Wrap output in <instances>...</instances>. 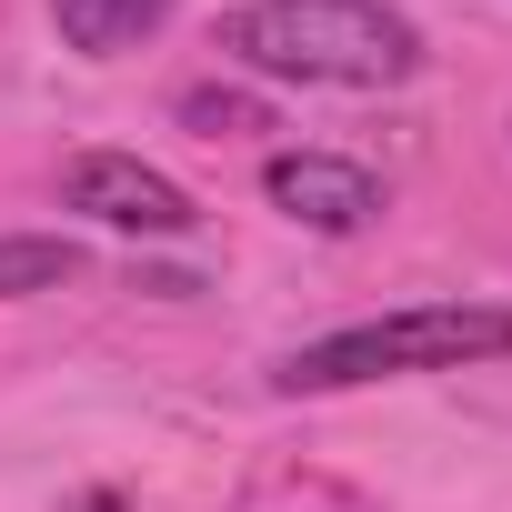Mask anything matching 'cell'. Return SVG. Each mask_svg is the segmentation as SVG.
<instances>
[{
  "label": "cell",
  "mask_w": 512,
  "mask_h": 512,
  "mask_svg": "<svg viewBox=\"0 0 512 512\" xmlns=\"http://www.w3.org/2000/svg\"><path fill=\"white\" fill-rule=\"evenodd\" d=\"M262 191H272V211L282 221H302V231H362L372 211H382V181L362 171V161H342V151H272L262 161Z\"/></svg>",
  "instance_id": "obj_4"
},
{
  "label": "cell",
  "mask_w": 512,
  "mask_h": 512,
  "mask_svg": "<svg viewBox=\"0 0 512 512\" xmlns=\"http://www.w3.org/2000/svg\"><path fill=\"white\" fill-rule=\"evenodd\" d=\"M81 512H121V502H111V492H91V502H81Z\"/></svg>",
  "instance_id": "obj_9"
},
{
  "label": "cell",
  "mask_w": 512,
  "mask_h": 512,
  "mask_svg": "<svg viewBox=\"0 0 512 512\" xmlns=\"http://www.w3.org/2000/svg\"><path fill=\"white\" fill-rule=\"evenodd\" d=\"M131 292H151V302H181V292H201V282H191V272H141V262H131Z\"/></svg>",
  "instance_id": "obj_8"
},
{
  "label": "cell",
  "mask_w": 512,
  "mask_h": 512,
  "mask_svg": "<svg viewBox=\"0 0 512 512\" xmlns=\"http://www.w3.org/2000/svg\"><path fill=\"white\" fill-rule=\"evenodd\" d=\"M221 51L272 81H332V91H392L422 71V31L392 0H241L221 21Z\"/></svg>",
  "instance_id": "obj_1"
},
{
  "label": "cell",
  "mask_w": 512,
  "mask_h": 512,
  "mask_svg": "<svg viewBox=\"0 0 512 512\" xmlns=\"http://www.w3.org/2000/svg\"><path fill=\"white\" fill-rule=\"evenodd\" d=\"M71 272H81V241H61V231H11V241H0V302L61 292Z\"/></svg>",
  "instance_id": "obj_6"
},
{
  "label": "cell",
  "mask_w": 512,
  "mask_h": 512,
  "mask_svg": "<svg viewBox=\"0 0 512 512\" xmlns=\"http://www.w3.org/2000/svg\"><path fill=\"white\" fill-rule=\"evenodd\" d=\"M502 352H512V312L502 302H422V312L302 342L272 382L282 392H352V382H382V372H462V362H502Z\"/></svg>",
  "instance_id": "obj_2"
},
{
  "label": "cell",
  "mask_w": 512,
  "mask_h": 512,
  "mask_svg": "<svg viewBox=\"0 0 512 512\" xmlns=\"http://www.w3.org/2000/svg\"><path fill=\"white\" fill-rule=\"evenodd\" d=\"M181 131H201V141H251V131H272V101L201 81V91H181Z\"/></svg>",
  "instance_id": "obj_7"
},
{
  "label": "cell",
  "mask_w": 512,
  "mask_h": 512,
  "mask_svg": "<svg viewBox=\"0 0 512 512\" xmlns=\"http://www.w3.org/2000/svg\"><path fill=\"white\" fill-rule=\"evenodd\" d=\"M51 21H61V41H71V51L121 61V51H141V41L171 21V0H51Z\"/></svg>",
  "instance_id": "obj_5"
},
{
  "label": "cell",
  "mask_w": 512,
  "mask_h": 512,
  "mask_svg": "<svg viewBox=\"0 0 512 512\" xmlns=\"http://www.w3.org/2000/svg\"><path fill=\"white\" fill-rule=\"evenodd\" d=\"M61 201L91 211V221H111V231H131V241H181V231L201 221L191 191H181L171 171L131 161V151H81V161L61 171Z\"/></svg>",
  "instance_id": "obj_3"
}]
</instances>
